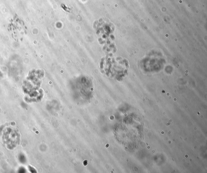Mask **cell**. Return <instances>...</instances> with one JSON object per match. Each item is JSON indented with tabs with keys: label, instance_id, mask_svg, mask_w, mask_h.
I'll list each match as a JSON object with an SVG mask.
<instances>
[{
	"label": "cell",
	"instance_id": "1",
	"mask_svg": "<svg viewBox=\"0 0 207 173\" xmlns=\"http://www.w3.org/2000/svg\"><path fill=\"white\" fill-rule=\"evenodd\" d=\"M170 122H172V121H173V120H172V119H170Z\"/></svg>",
	"mask_w": 207,
	"mask_h": 173
}]
</instances>
